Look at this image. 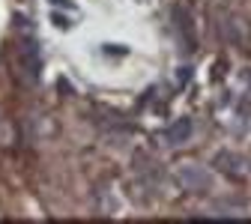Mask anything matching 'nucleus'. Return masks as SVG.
Segmentation results:
<instances>
[{"instance_id": "f03ea898", "label": "nucleus", "mask_w": 251, "mask_h": 224, "mask_svg": "<svg viewBox=\"0 0 251 224\" xmlns=\"http://www.w3.org/2000/svg\"><path fill=\"white\" fill-rule=\"evenodd\" d=\"M192 120H176L174 125H168V129L162 132V138H165V144H171V147H179V144H185L188 138H192Z\"/></svg>"}, {"instance_id": "f257e3e1", "label": "nucleus", "mask_w": 251, "mask_h": 224, "mask_svg": "<svg viewBox=\"0 0 251 224\" xmlns=\"http://www.w3.org/2000/svg\"><path fill=\"white\" fill-rule=\"evenodd\" d=\"M215 168L222 171V174H227L230 179H242V176L248 174L245 158L236 155V152H218V155H215Z\"/></svg>"}, {"instance_id": "7ed1b4c3", "label": "nucleus", "mask_w": 251, "mask_h": 224, "mask_svg": "<svg viewBox=\"0 0 251 224\" xmlns=\"http://www.w3.org/2000/svg\"><path fill=\"white\" fill-rule=\"evenodd\" d=\"M179 179H182V185H188L192 191H203V188L209 185V174H206L203 168H195V165L182 168V171H179Z\"/></svg>"}]
</instances>
